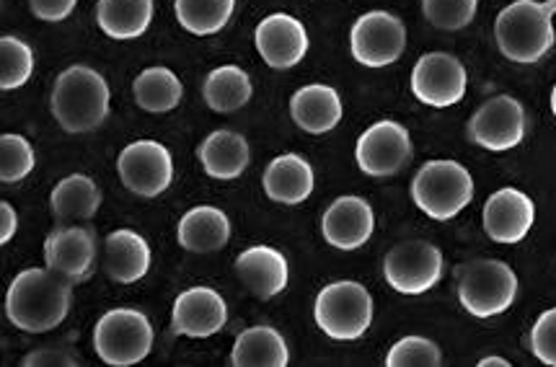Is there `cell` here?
I'll return each instance as SVG.
<instances>
[{"mask_svg": "<svg viewBox=\"0 0 556 367\" xmlns=\"http://www.w3.org/2000/svg\"><path fill=\"white\" fill-rule=\"evenodd\" d=\"M76 3L78 0H29V9L39 22L58 24L71 16L73 9H76Z\"/></svg>", "mask_w": 556, "mask_h": 367, "instance_id": "8d00e7d4", "label": "cell"}, {"mask_svg": "<svg viewBox=\"0 0 556 367\" xmlns=\"http://www.w3.org/2000/svg\"><path fill=\"white\" fill-rule=\"evenodd\" d=\"M197 155H200L202 168H205L210 179L218 181L239 179V176L247 172L251 161L249 142L236 130L210 132L207 138L202 140V145L197 148Z\"/></svg>", "mask_w": 556, "mask_h": 367, "instance_id": "d4e9b609", "label": "cell"}, {"mask_svg": "<svg viewBox=\"0 0 556 367\" xmlns=\"http://www.w3.org/2000/svg\"><path fill=\"white\" fill-rule=\"evenodd\" d=\"M117 174L132 194L153 197L164 194L174 181V159L159 140H135L122 148Z\"/></svg>", "mask_w": 556, "mask_h": 367, "instance_id": "30bf717a", "label": "cell"}, {"mask_svg": "<svg viewBox=\"0 0 556 367\" xmlns=\"http://www.w3.org/2000/svg\"><path fill=\"white\" fill-rule=\"evenodd\" d=\"M314 318L324 334L337 342H355L372 324L370 290L361 282L339 280L318 290Z\"/></svg>", "mask_w": 556, "mask_h": 367, "instance_id": "5b68a950", "label": "cell"}, {"mask_svg": "<svg viewBox=\"0 0 556 367\" xmlns=\"http://www.w3.org/2000/svg\"><path fill=\"white\" fill-rule=\"evenodd\" d=\"M18 230V213L11 202H0V243H9Z\"/></svg>", "mask_w": 556, "mask_h": 367, "instance_id": "74e56055", "label": "cell"}, {"mask_svg": "<svg viewBox=\"0 0 556 367\" xmlns=\"http://www.w3.org/2000/svg\"><path fill=\"white\" fill-rule=\"evenodd\" d=\"M50 207L58 226H84L91 217H97L101 207L99 184L86 174L65 176L52 189Z\"/></svg>", "mask_w": 556, "mask_h": 367, "instance_id": "cb8c5ba5", "label": "cell"}, {"mask_svg": "<svg viewBox=\"0 0 556 367\" xmlns=\"http://www.w3.org/2000/svg\"><path fill=\"white\" fill-rule=\"evenodd\" d=\"M531 352L544 365L556 367V308H548L535 318L531 329Z\"/></svg>", "mask_w": 556, "mask_h": 367, "instance_id": "e575fe53", "label": "cell"}, {"mask_svg": "<svg viewBox=\"0 0 556 367\" xmlns=\"http://www.w3.org/2000/svg\"><path fill=\"white\" fill-rule=\"evenodd\" d=\"M256 52L275 71H290L308 54L311 39L303 22H298L290 13H269L256 24L254 31Z\"/></svg>", "mask_w": 556, "mask_h": 367, "instance_id": "9a60e30c", "label": "cell"}, {"mask_svg": "<svg viewBox=\"0 0 556 367\" xmlns=\"http://www.w3.org/2000/svg\"><path fill=\"white\" fill-rule=\"evenodd\" d=\"M469 138L484 151H513L526 138L523 104L515 97H507V93L484 101L469 119Z\"/></svg>", "mask_w": 556, "mask_h": 367, "instance_id": "4fadbf2b", "label": "cell"}, {"mask_svg": "<svg viewBox=\"0 0 556 367\" xmlns=\"http://www.w3.org/2000/svg\"><path fill=\"white\" fill-rule=\"evenodd\" d=\"M254 86H251L249 73L239 65H220L207 73L202 84V97L205 104L218 114H233L249 104Z\"/></svg>", "mask_w": 556, "mask_h": 367, "instance_id": "83f0119b", "label": "cell"}, {"mask_svg": "<svg viewBox=\"0 0 556 367\" xmlns=\"http://www.w3.org/2000/svg\"><path fill=\"white\" fill-rule=\"evenodd\" d=\"M548 3H552V5H554V11H556V0H548Z\"/></svg>", "mask_w": 556, "mask_h": 367, "instance_id": "60d3db41", "label": "cell"}, {"mask_svg": "<svg viewBox=\"0 0 556 367\" xmlns=\"http://www.w3.org/2000/svg\"><path fill=\"white\" fill-rule=\"evenodd\" d=\"M518 298V275L510 264L477 260L460 269L458 301L477 318H492L510 311Z\"/></svg>", "mask_w": 556, "mask_h": 367, "instance_id": "52a82bcc", "label": "cell"}, {"mask_svg": "<svg viewBox=\"0 0 556 367\" xmlns=\"http://www.w3.org/2000/svg\"><path fill=\"white\" fill-rule=\"evenodd\" d=\"M473 200V176L458 161H427L412 181V202L432 220H453Z\"/></svg>", "mask_w": 556, "mask_h": 367, "instance_id": "277c9868", "label": "cell"}, {"mask_svg": "<svg viewBox=\"0 0 556 367\" xmlns=\"http://www.w3.org/2000/svg\"><path fill=\"white\" fill-rule=\"evenodd\" d=\"M176 18L189 34L210 37L226 29L236 11V0H174Z\"/></svg>", "mask_w": 556, "mask_h": 367, "instance_id": "f546056e", "label": "cell"}, {"mask_svg": "<svg viewBox=\"0 0 556 367\" xmlns=\"http://www.w3.org/2000/svg\"><path fill=\"white\" fill-rule=\"evenodd\" d=\"M37 166V155H34L31 142L24 135L5 132L0 138V179L3 184H16L26 179Z\"/></svg>", "mask_w": 556, "mask_h": 367, "instance_id": "1f68e13d", "label": "cell"}, {"mask_svg": "<svg viewBox=\"0 0 556 367\" xmlns=\"http://www.w3.org/2000/svg\"><path fill=\"white\" fill-rule=\"evenodd\" d=\"M97 254V233L86 226H58L45 241V264L71 284L91 275Z\"/></svg>", "mask_w": 556, "mask_h": 367, "instance_id": "5bb4252c", "label": "cell"}, {"mask_svg": "<svg viewBox=\"0 0 556 367\" xmlns=\"http://www.w3.org/2000/svg\"><path fill=\"white\" fill-rule=\"evenodd\" d=\"M406 50V26L389 11L363 13L350 31V52L365 67L393 65Z\"/></svg>", "mask_w": 556, "mask_h": 367, "instance_id": "9c48e42d", "label": "cell"}, {"mask_svg": "<svg viewBox=\"0 0 556 367\" xmlns=\"http://www.w3.org/2000/svg\"><path fill=\"white\" fill-rule=\"evenodd\" d=\"M443 363V352L432 339L404 337L391 346L386 355L389 367H438Z\"/></svg>", "mask_w": 556, "mask_h": 367, "instance_id": "836d02e7", "label": "cell"}, {"mask_svg": "<svg viewBox=\"0 0 556 367\" xmlns=\"http://www.w3.org/2000/svg\"><path fill=\"white\" fill-rule=\"evenodd\" d=\"M554 5L539 0H515L500 11L494 22V39L507 60L533 65L554 47Z\"/></svg>", "mask_w": 556, "mask_h": 367, "instance_id": "3957f363", "label": "cell"}, {"mask_svg": "<svg viewBox=\"0 0 556 367\" xmlns=\"http://www.w3.org/2000/svg\"><path fill=\"white\" fill-rule=\"evenodd\" d=\"M412 155H415V145H412L409 130L393 119L370 125L355 145L357 166L372 179L399 174L412 161Z\"/></svg>", "mask_w": 556, "mask_h": 367, "instance_id": "8fae6325", "label": "cell"}, {"mask_svg": "<svg viewBox=\"0 0 556 367\" xmlns=\"http://www.w3.org/2000/svg\"><path fill=\"white\" fill-rule=\"evenodd\" d=\"M153 326L142 311L112 308L97 321L93 350L101 363L112 367H132L151 355Z\"/></svg>", "mask_w": 556, "mask_h": 367, "instance_id": "8992f818", "label": "cell"}, {"mask_svg": "<svg viewBox=\"0 0 556 367\" xmlns=\"http://www.w3.org/2000/svg\"><path fill=\"white\" fill-rule=\"evenodd\" d=\"M73 284L50 267L24 269L13 277L5 292V316L26 334L58 329L71 314Z\"/></svg>", "mask_w": 556, "mask_h": 367, "instance_id": "6da1fadb", "label": "cell"}, {"mask_svg": "<svg viewBox=\"0 0 556 367\" xmlns=\"http://www.w3.org/2000/svg\"><path fill=\"white\" fill-rule=\"evenodd\" d=\"M135 101L151 114L174 112L185 97V84L168 67H146L132 84Z\"/></svg>", "mask_w": 556, "mask_h": 367, "instance_id": "f1b7e54d", "label": "cell"}, {"mask_svg": "<svg viewBox=\"0 0 556 367\" xmlns=\"http://www.w3.org/2000/svg\"><path fill=\"white\" fill-rule=\"evenodd\" d=\"M479 367H510V363L502 357H484V359H479Z\"/></svg>", "mask_w": 556, "mask_h": 367, "instance_id": "f35d334b", "label": "cell"}, {"mask_svg": "<svg viewBox=\"0 0 556 367\" xmlns=\"http://www.w3.org/2000/svg\"><path fill=\"white\" fill-rule=\"evenodd\" d=\"M466 67L447 52H427L412 67V93L419 104L447 109L466 97Z\"/></svg>", "mask_w": 556, "mask_h": 367, "instance_id": "7c38bea8", "label": "cell"}, {"mask_svg": "<svg viewBox=\"0 0 556 367\" xmlns=\"http://www.w3.org/2000/svg\"><path fill=\"white\" fill-rule=\"evenodd\" d=\"M151 246L138 230L119 228L112 230L104 241V271L110 280L119 284H132L142 280L151 269Z\"/></svg>", "mask_w": 556, "mask_h": 367, "instance_id": "44dd1931", "label": "cell"}, {"mask_svg": "<svg viewBox=\"0 0 556 367\" xmlns=\"http://www.w3.org/2000/svg\"><path fill=\"white\" fill-rule=\"evenodd\" d=\"M383 277L399 295H425L443 277V251L430 241H404L383 260Z\"/></svg>", "mask_w": 556, "mask_h": 367, "instance_id": "ba28073f", "label": "cell"}, {"mask_svg": "<svg viewBox=\"0 0 556 367\" xmlns=\"http://www.w3.org/2000/svg\"><path fill=\"white\" fill-rule=\"evenodd\" d=\"M264 192L277 205H301L306 202L311 192H314V168L311 163L298 153H285L269 163L267 172H264Z\"/></svg>", "mask_w": 556, "mask_h": 367, "instance_id": "7402d4cb", "label": "cell"}, {"mask_svg": "<svg viewBox=\"0 0 556 367\" xmlns=\"http://www.w3.org/2000/svg\"><path fill=\"white\" fill-rule=\"evenodd\" d=\"M342 99L337 88L327 84H308L298 88L290 99V117L308 135H327L342 122Z\"/></svg>", "mask_w": 556, "mask_h": 367, "instance_id": "ffe728a7", "label": "cell"}, {"mask_svg": "<svg viewBox=\"0 0 556 367\" xmlns=\"http://www.w3.org/2000/svg\"><path fill=\"white\" fill-rule=\"evenodd\" d=\"M0 60H3L0 63V88L3 91H13V88L29 84L34 73V52L29 45L22 42L18 37L5 34L0 39Z\"/></svg>", "mask_w": 556, "mask_h": 367, "instance_id": "4dcf8cb0", "label": "cell"}, {"mask_svg": "<svg viewBox=\"0 0 556 367\" xmlns=\"http://www.w3.org/2000/svg\"><path fill=\"white\" fill-rule=\"evenodd\" d=\"M176 241L192 254H213L230 241V220L220 207L197 205L181 215L176 226Z\"/></svg>", "mask_w": 556, "mask_h": 367, "instance_id": "603a6c76", "label": "cell"}, {"mask_svg": "<svg viewBox=\"0 0 556 367\" xmlns=\"http://www.w3.org/2000/svg\"><path fill=\"white\" fill-rule=\"evenodd\" d=\"M112 93L106 78L88 65H73L63 71L52 88V117L65 132H93L110 117Z\"/></svg>", "mask_w": 556, "mask_h": 367, "instance_id": "7a4b0ae2", "label": "cell"}, {"mask_svg": "<svg viewBox=\"0 0 556 367\" xmlns=\"http://www.w3.org/2000/svg\"><path fill=\"white\" fill-rule=\"evenodd\" d=\"M26 367H76L80 365V359L76 357V352L65 344H50L42 346V350H34L24 357Z\"/></svg>", "mask_w": 556, "mask_h": 367, "instance_id": "d590c367", "label": "cell"}, {"mask_svg": "<svg viewBox=\"0 0 556 367\" xmlns=\"http://www.w3.org/2000/svg\"><path fill=\"white\" fill-rule=\"evenodd\" d=\"M236 275L260 301H273L290 282V267L282 251L273 246H251L236 260Z\"/></svg>", "mask_w": 556, "mask_h": 367, "instance_id": "d6986e66", "label": "cell"}, {"mask_svg": "<svg viewBox=\"0 0 556 367\" xmlns=\"http://www.w3.org/2000/svg\"><path fill=\"white\" fill-rule=\"evenodd\" d=\"M99 29L110 39L130 42L148 31L153 22V0H99Z\"/></svg>", "mask_w": 556, "mask_h": 367, "instance_id": "4316f807", "label": "cell"}, {"mask_svg": "<svg viewBox=\"0 0 556 367\" xmlns=\"http://www.w3.org/2000/svg\"><path fill=\"white\" fill-rule=\"evenodd\" d=\"M228 303L218 290L197 284L181 292L172 308V331L189 339H207L226 329Z\"/></svg>", "mask_w": 556, "mask_h": 367, "instance_id": "2e32d148", "label": "cell"}, {"mask_svg": "<svg viewBox=\"0 0 556 367\" xmlns=\"http://www.w3.org/2000/svg\"><path fill=\"white\" fill-rule=\"evenodd\" d=\"M376 230V213L363 197L348 194L331 202L321 217V233L329 246L339 251H355L370 241Z\"/></svg>", "mask_w": 556, "mask_h": 367, "instance_id": "e0dca14e", "label": "cell"}, {"mask_svg": "<svg viewBox=\"0 0 556 367\" xmlns=\"http://www.w3.org/2000/svg\"><path fill=\"white\" fill-rule=\"evenodd\" d=\"M535 223L533 200L520 189L505 187L484 205V230L494 243H518L531 233Z\"/></svg>", "mask_w": 556, "mask_h": 367, "instance_id": "ac0fdd59", "label": "cell"}, {"mask_svg": "<svg viewBox=\"0 0 556 367\" xmlns=\"http://www.w3.org/2000/svg\"><path fill=\"white\" fill-rule=\"evenodd\" d=\"M230 363L236 367H285L290 363L288 342L275 326H251L236 337Z\"/></svg>", "mask_w": 556, "mask_h": 367, "instance_id": "484cf974", "label": "cell"}, {"mask_svg": "<svg viewBox=\"0 0 556 367\" xmlns=\"http://www.w3.org/2000/svg\"><path fill=\"white\" fill-rule=\"evenodd\" d=\"M479 0H422V13L435 29L460 31L473 22Z\"/></svg>", "mask_w": 556, "mask_h": 367, "instance_id": "d6a6232c", "label": "cell"}, {"mask_svg": "<svg viewBox=\"0 0 556 367\" xmlns=\"http://www.w3.org/2000/svg\"><path fill=\"white\" fill-rule=\"evenodd\" d=\"M552 112H554V117H556V86L552 88Z\"/></svg>", "mask_w": 556, "mask_h": 367, "instance_id": "ab89813d", "label": "cell"}]
</instances>
